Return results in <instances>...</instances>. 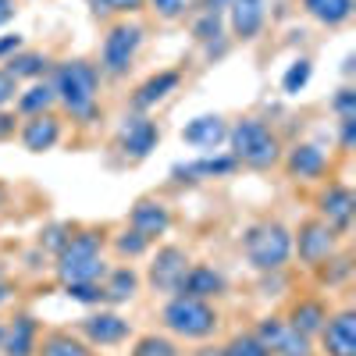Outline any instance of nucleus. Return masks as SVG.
I'll list each match as a JSON object with an SVG mask.
<instances>
[{
    "label": "nucleus",
    "instance_id": "26",
    "mask_svg": "<svg viewBox=\"0 0 356 356\" xmlns=\"http://www.w3.org/2000/svg\"><path fill=\"white\" fill-rule=\"evenodd\" d=\"M36 356H93V346H86L75 332L65 328H54L47 335H40Z\"/></svg>",
    "mask_w": 356,
    "mask_h": 356
},
{
    "label": "nucleus",
    "instance_id": "50",
    "mask_svg": "<svg viewBox=\"0 0 356 356\" xmlns=\"http://www.w3.org/2000/svg\"><path fill=\"white\" fill-rule=\"evenodd\" d=\"M0 282H4V264H0Z\"/></svg>",
    "mask_w": 356,
    "mask_h": 356
},
{
    "label": "nucleus",
    "instance_id": "39",
    "mask_svg": "<svg viewBox=\"0 0 356 356\" xmlns=\"http://www.w3.org/2000/svg\"><path fill=\"white\" fill-rule=\"evenodd\" d=\"M146 8H154L157 18H164V22H175V18L186 15L189 0H146Z\"/></svg>",
    "mask_w": 356,
    "mask_h": 356
},
{
    "label": "nucleus",
    "instance_id": "6",
    "mask_svg": "<svg viewBox=\"0 0 356 356\" xmlns=\"http://www.w3.org/2000/svg\"><path fill=\"white\" fill-rule=\"evenodd\" d=\"M143 25L136 22H114L104 36V47H100V75L107 79H125L132 72V61L143 47Z\"/></svg>",
    "mask_w": 356,
    "mask_h": 356
},
{
    "label": "nucleus",
    "instance_id": "40",
    "mask_svg": "<svg viewBox=\"0 0 356 356\" xmlns=\"http://www.w3.org/2000/svg\"><path fill=\"white\" fill-rule=\"evenodd\" d=\"M356 146V118H339V150L353 154Z\"/></svg>",
    "mask_w": 356,
    "mask_h": 356
},
{
    "label": "nucleus",
    "instance_id": "5",
    "mask_svg": "<svg viewBox=\"0 0 356 356\" xmlns=\"http://www.w3.org/2000/svg\"><path fill=\"white\" fill-rule=\"evenodd\" d=\"M161 324L178 339H211L221 324V314L207 300H189V296H171L161 310Z\"/></svg>",
    "mask_w": 356,
    "mask_h": 356
},
{
    "label": "nucleus",
    "instance_id": "22",
    "mask_svg": "<svg viewBox=\"0 0 356 356\" xmlns=\"http://www.w3.org/2000/svg\"><path fill=\"white\" fill-rule=\"evenodd\" d=\"M328 303L321 300V296H303V300H296L289 307V324L296 332H303L307 339H317L321 328H324V321H328Z\"/></svg>",
    "mask_w": 356,
    "mask_h": 356
},
{
    "label": "nucleus",
    "instance_id": "45",
    "mask_svg": "<svg viewBox=\"0 0 356 356\" xmlns=\"http://www.w3.org/2000/svg\"><path fill=\"white\" fill-rule=\"evenodd\" d=\"M228 4H232V0H203V8H207V11H225Z\"/></svg>",
    "mask_w": 356,
    "mask_h": 356
},
{
    "label": "nucleus",
    "instance_id": "44",
    "mask_svg": "<svg viewBox=\"0 0 356 356\" xmlns=\"http://www.w3.org/2000/svg\"><path fill=\"white\" fill-rule=\"evenodd\" d=\"M15 15H18V4H15V0H0V25H8Z\"/></svg>",
    "mask_w": 356,
    "mask_h": 356
},
{
    "label": "nucleus",
    "instance_id": "27",
    "mask_svg": "<svg viewBox=\"0 0 356 356\" xmlns=\"http://www.w3.org/2000/svg\"><path fill=\"white\" fill-rule=\"evenodd\" d=\"M54 104H57V93H54L50 79H40V82L29 86L25 93H18V97H15V114H22V118L47 114V111H54Z\"/></svg>",
    "mask_w": 356,
    "mask_h": 356
},
{
    "label": "nucleus",
    "instance_id": "13",
    "mask_svg": "<svg viewBox=\"0 0 356 356\" xmlns=\"http://www.w3.org/2000/svg\"><path fill=\"white\" fill-rule=\"evenodd\" d=\"M239 171L232 154H211V157H196V161H178L171 164V182L178 186H196L207 182V178H228Z\"/></svg>",
    "mask_w": 356,
    "mask_h": 356
},
{
    "label": "nucleus",
    "instance_id": "36",
    "mask_svg": "<svg viewBox=\"0 0 356 356\" xmlns=\"http://www.w3.org/2000/svg\"><path fill=\"white\" fill-rule=\"evenodd\" d=\"M68 300L82 303V307H104V285L100 282H72V285H61Z\"/></svg>",
    "mask_w": 356,
    "mask_h": 356
},
{
    "label": "nucleus",
    "instance_id": "34",
    "mask_svg": "<svg viewBox=\"0 0 356 356\" xmlns=\"http://www.w3.org/2000/svg\"><path fill=\"white\" fill-rule=\"evenodd\" d=\"M221 356H271V353L264 349V342L253 332H239L221 346Z\"/></svg>",
    "mask_w": 356,
    "mask_h": 356
},
{
    "label": "nucleus",
    "instance_id": "38",
    "mask_svg": "<svg viewBox=\"0 0 356 356\" xmlns=\"http://www.w3.org/2000/svg\"><path fill=\"white\" fill-rule=\"evenodd\" d=\"M332 111H335V118H356V89L353 86H342L332 97Z\"/></svg>",
    "mask_w": 356,
    "mask_h": 356
},
{
    "label": "nucleus",
    "instance_id": "7",
    "mask_svg": "<svg viewBox=\"0 0 356 356\" xmlns=\"http://www.w3.org/2000/svg\"><path fill=\"white\" fill-rule=\"evenodd\" d=\"M339 239H342V235H335L321 218H307V221H300V228L292 232V253L300 257L303 267L314 271L317 264H324L339 250Z\"/></svg>",
    "mask_w": 356,
    "mask_h": 356
},
{
    "label": "nucleus",
    "instance_id": "8",
    "mask_svg": "<svg viewBox=\"0 0 356 356\" xmlns=\"http://www.w3.org/2000/svg\"><path fill=\"white\" fill-rule=\"evenodd\" d=\"M253 335L264 342V349L271 356H310L314 353V339H307L303 332H296L289 324V317H278V314L260 317Z\"/></svg>",
    "mask_w": 356,
    "mask_h": 356
},
{
    "label": "nucleus",
    "instance_id": "35",
    "mask_svg": "<svg viewBox=\"0 0 356 356\" xmlns=\"http://www.w3.org/2000/svg\"><path fill=\"white\" fill-rule=\"evenodd\" d=\"M97 18H114V15H139L146 11V0H86Z\"/></svg>",
    "mask_w": 356,
    "mask_h": 356
},
{
    "label": "nucleus",
    "instance_id": "11",
    "mask_svg": "<svg viewBox=\"0 0 356 356\" xmlns=\"http://www.w3.org/2000/svg\"><path fill=\"white\" fill-rule=\"evenodd\" d=\"M314 207H317L314 218H321L335 235H346L353 228V214H356V193L346 182H328L317 193Z\"/></svg>",
    "mask_w": 356,
    "mask_h": 356
},
{
    "label": "nucleus",
    "instance_id": "51",
    "mask_svg": "<svg viewBox=\"0 0 356 356\" xmlns=\"http://www.w3.org/2000/svg\"><path fill=\"white\" fill-rule=\"evenodd\" d=\"M0 200H4V186H0Z\"/></svg>",
    "mask_w": 356,
    "mask_h": 356
},
{
    "label": "nucleus",
    "instance_id": "47",
    "mask_svg": "<svg viewBox=\"0 0 356 356\" xmlns=\"http://www.w3.org/2000/svg\"><path fill=\"white\" fill-rule=\"evenodd\" d=\"M353 68H356V57L349 54V57H346V65H342V72H346V75H353Z\"/></svg>",
    "mask_w": 356,
    "mask_h": 356
},
{
    "label": "nucleus",
    "instance_id": "30",
    "mask_svg": "<svg viewBox=\"0 0 356 356\" xmlns=\"http://www.w3.org/2000/svg\"><path fill=\"white\" fill-rule=\"evenodd\" d=\"M129 356H182V349H178V342H175V339L150 332V335H139V339L132 342Z\"/></svg>",
    "mask_w": 356,
    "mask_h": 356
},
{
    "label": "nucleus",
    "instance_id": "4",
    "mask_svg": "<svg viewBox=\"0 0 356 356\" xmlns=\"http://www.w3.org/2000/svg\"><path fill=\"white\" fill-rule=\"evenodd\" d=\"M243 253L253 271L260 275H278L292 260V232L282 221H257L243 232Z\"/></svg>",
    "mask_w": 356,
    "mask_h": 356
},
{
    "label": "nucleus",
    "instance_id": "33",
    "mask_svg": "<svg viewBox=\"0 0 356 356\" xmlns=\"http://www.w3.org/2000/svg\"><path fill=\"white\" fill-rule=\"evenodd\" d=\"M79 225H72V221H54V225H47L43 232H40V250H47V253H61L65 250V243L72 239V232H75Z\"/></svg>",
    "mask_w": 356,
    "mask_h": 356
},
{
    "label": "nucleus",
    "instance_id": "29",
    "mask_svg": "<svg viewBox=\"0 0 356 356\" xmlns=\"http://www.w3.org/2000/svg\"><path fill=\"white\" fill-rule=\"evenodd\" d=\"M314 275H317V282H321V285L339 289V285H346V282L353 278V257L335 250L324 264H317V267H314Z\"/></svg>",
    "mask_w": 356,
    "mask_h": 356
},
{
    "label": "nucleus",
    "instance_id": "42",
    "mask_svg": "<svg viewBox=\"0 0 356 356\" xmlns=\"http://www.w3.org/2000/svg\"><path fill=\"white\" fill-rule=\"evenodd\" d=\"M22 50V36L11 33V36H0V61H8V57H15Z\"/></svg>",
    "mask_w": 356,
    "mask_h": 356
},
{
    "label": "nucleus",
    "instance_id": "2",
    "mask_svg": "<svg viewBox=\"0 0 356 356\" xmlns=\"http://www.w3.org/2000/svg\"><path fill=\"white\" fill-rule=\"evenodd\" d=\"M104 246H107V228H75L65 250L54 257V278L61 285L104 282V275H107Z\"/></svg>",
    "mask_w": 356,
    "mask_h": 356
},
{
    "label": "nucleus",
    "instance_id": "32",
    "mask_svg": "<svg viewBox=\"0 0 356 356\" xmlns=\"http://www.w3.org/2000/svg\"><path fill=\"white\" fill-rule=\"evenodd\" d=\"M111 250H114L118 257L136 260V257H143L146 250H150V239H146V235H139L136 228H122L118 235H111Z\"/></svg>",
    "mask_w": 356,
    "mask_h": 356
},
{
    "label": "nucleus",
    "instance_id": "25",
    "mask_svg": "<svg viewBox=\"0 0 356 356\" xmlns=\"http://www.w3.org/2000/svg\"><path fill=\"white\" fill-rule=\"evenodd\" d=\"M50 68H54V61H50L43 50H18L15 57H8V61H4V72L15 82H40V79H47Z\"/></svg>",
    "mask_w": 356,
    "mask_h": 356
},
{
    "label": "nucleus",
    "instance_id": "1",
    "mask_svg": "<svg viewBox=\"0 0 356 356\" xmlns=\"http://www.w3.org/2000/svg\"><path fill=\"white\" fill-rule=\"evenodd\" d=\"M50 86L72 122L89 125L100 118V68L86 57H68L50 68Z\"/></svg>",
    "mask_w": 356,
    "mask_h": 356
},
{
    "label": "nucleus",
    "instance_id": "15",
    "mask_svg": "<svg viewBox=\"0 0 356 356\" xmlns=\"http://www.w3.org/2000/svg\"><path fill=\"white\" fill-rule=\"evenodd\" d=\"M228 292V278L211 264H189V271L178 282V292L175 296H189V300H218V296Z\"/></svg>",
    "mask_w": 356,
    "mask_h": 356
},
{
    "label": "nucleus",
    "instance_id": "37",
    "mask_svg": "<svg viewBox=\"0 0 356 356\" xmlns=\"http://www.w3.org/2000/svg\"><path fill=\"white\" fill-rule=\"evenodd\" d=\"M193 36H196V43H214L221 36V11H207L203 8V18L193 25Z\"/></svg>",
    "mask_w": 356,
    "mask_h": 356
},
{
    "label": "nucleus",
    "instance_id": "17",
    "mask_svg": "<svg viewBox=\"0 0 356 356\" xmlns=\"http://www.w3.org/2000/svg\"><path fill=\"white\" fill-rule=\"evenodd\" d=\"M282 164L296 182H317V178L328 175V157L314 143H296L289 154H282Z\"/></svg>",
    "mask_w": 356,
    "mask_h": 356
},
{
    "label": "nucleus",
    "instance_id": "46",
    "mask_svg": "<svg viewBox=\"0 0 356 356\" xmlns=\"http://www.w3.org/2000/svg\"><path fill=\"white\" fill-rule=\"evenodd\" d=\"M8 300H11V285H8V282H0V307H4Z\"/></svg>",
    "mask_w": 356,
    "mask_h": 356
},
{
    "label": "nucleus",
    "instance_id": "43",
    "mask_svg": "<svg viewBox=\"0 0 356 356\" xmlns=\"http://www.w3.org/2000/svg\"><path fill=\"white\" fill-rule=\"evenodd\" d=\"M15 129H18V118L11 111H0V139H11Z\"/></svg>",
    "mask_w": 356,
    "mask_h": 356
},
{
    "label": "nucleus",
    "instance_id": "49",
    "mask_svg": "<svg viewBox=\"0 0 356 356\" xmlns=\"http://www.w3.org/2000/svg\"><path fill=\"white\" fill-rule=\"evenodd\" d=\"M0 346H4V324H0Z\"/></svg>",
    "mask_w": 356,
    "mask_h": 356
},
{
    "label": "nucleus",
    "instance_id": "21",
    "mask_svg": "<svg viewBox=\"0 0 356 356\" xmlns=\"http://www.w3.org/2000/svg\"><path fill=\"white\" fill-rule=\"evenodd\" d=\"M40 346V321L33 314H18L11 324H4V356H36Z\"/></svg>",
    "mask_w": 356,
    "mask_h": 356
},
{
    "label": "nucleus",
    "instance_id": "48",
    "mask_svg": "<svg viewBox=\"0 0 356 356\" xmlns=\"http://www.w3.org/2000/svg\"><path fill=\"white\" fill-rule=\"evenodd\" d=\"M196 356H221V349H200Z\"/></svg>",
    "mask_w": 356,
    "mask_h": 356
},
{
    "label": "nucleus",
    "instance_id": "28",
    "mask_svg": "<svg viewBox=\"0 0 356 356\" xmlns=\"http://www.w3.org/2000/svg\"><path fill=\"white\" fill-rule=\"evenodd\" d=\"M303 11L321 25L339 29L353 18V0H303Z\"/></svg>",
    "mask_w": 356,
    "mask_h": 356
},
{
    "label": "nucleus",
    "instance_id": "14",
    "mask_svg": "<svg viewBox=\"0 0 356 356\" xmlns=\"http://www.w3.org/2000/svg\"><path fill=\"white\" fill-rule=\"evenodd\" d=\"M317 339L324 356H356V310L328 314Z\"/></svg>",
    "mask_w": 356,
    "mask_h": 356
},
{
    "label": "nucleus",
    "instance_id": "23",
    "mask_svg": "<svg viewBox=\"0 0 356 356\" xmlns=\"http://www.w3.org/2000/svg\"><path fill=\"white\" fill-rule=\"evenodd\" d=\"M225 139H228V122L221 114H200L182 129V143L200 146V150H214Z\"/></svg>",
    "mask_w": 356,
    "mask_h": 356
},
{
    "label": "nucleus",
    "instance_id": "31",
    "mask_svg": "<svg viewBox=\"0 0 356 356\" xmlns=\"http://www.w3.org/2000/svg\"><path fill=\"white\" fill-rule=\"evenodd\" d=\"M310 75H314V61L310 57H296V61L285 68V75H282V93L285 97H300L307 89V82H310Z\"/></svg>",
    "mask_w": 356,
    "mask_h": 356
},
{
    "label": "nucleus",
    "instance_id": "52",
    "mask_svg": "<svg viewBox=\"0 0 356 356\" xmlns=\"http://www.w3.org/2000/svg\"><path fill=\"white\" fill-rule=\"evenodd\" d=\"M310 356H317V353H310Z\"/></svg>",
    "mask_w": 356,
    "mask_h": 356
},
{
    "label": "nucleus",
    "instance_id": "41",
    "mask_svg": "<svg viewBox=\"0 0 356 356\" xmlns=\"http://www.w3.org/2000/svg\"><path fill=\"white\" fill-rule=\"evenodd\" d=\"M15 97H18V82H15L4 68H0V111H4V107H8Z\"/></svg>",
    "mask_w": 356,
    "mask_h": 356
},
{
    "label": "nucleus",
    "instance_id": "24",
    "mask_svg": "<svg viewBox=\"0 0 356 356\" xmlns=\"http://www.w3.org/2000/svg\"><path fill=\"white\" fill-rule=\"evenodd\" d=\"M104 303L111 307H122L129 303L132 296L139 292V271L132 264H122V267H107V275H104Z\"/></svg>",
    "mask_w": 356,
    "mask_h": 356
},
{
    "label": "nucleus",
    "instance_id": "3",
    "mask_svg": "<svg viewBox=\"0 0 356 356\" xmlns=\"http://www.w3.org/2000/svg\"><path fill=\"white\" fill-rule=\"evenodd\" d=\"M228 146H232V157L239 168L250 171H271L282 164V139L278 132L264 122V118H239L232 129H228Z\"/></svg>",
    "mask_w": 356,
    "mask_h": 356
},
{
    "label": "nucleus",
    "instance_id": "10",
    "mask_svg": "<svg viewBox=\"0 0 356 356\" xmlns=\"http://www.w3.org/2000/svg\"><path fill=\"white\" fill-rule=\"evenodd\" d=\"M75 335L93 349H111V346H122L132 339V324L114 310H100V314H86L75 324Z\"/></svg>",
    "mask_w": 356,
    "mask_h": 356
},
{
    "label": "nucleus",
    "instance_id": "20",
    "mask_svg": "<svg viewBox=\"0 0 356 356\" xmlns=\"http://www.w3.org/2000/svg\"><path fill=\"white\" fill-rule=\"evenodd\" d=\"M22 146L29 154H47L54 150L57 143H61V118H57L54 111L47 114H33V118H25V125H22Z\"/></svg>",
    "mask_w": 356,
    "mask_h": 356
},
{
    "label": "nucleus",
    "instance_id": "12",
    "mask_svg": "<svg viewBox=\"0 0 356 356\" xmlns=\"http://www.w3.org/2000/svg\"><path fill=\"white\" fill-rule=\"evenodd\" d=\"M189 271V253L182 246H157V253L150 257V271H146V282H150L154 292H168L175 296L178 292V282H182V275Z\"/></svg>",
    "mask_w": 356,
    "mask_h": 356
},
{
    "label": "nucleus",
    "instance_id": "19",
    "mask_svg": "<svg viewBox=\"0 0 356 356\" xmlns=\"http://www.w3.org/2000/svg\"><path fill=\"white\" fill-rule=\"evenodd\" d=\"M225 11H228L232 36L243 40V43H250V40L260 36V29H264V22H267V0H232Z\"/></svg>",
    "mask_w": 356,
    "mask_h": 356
},
{
    "label": "nucleus",
    "instance_id": "16",
    "mask_svg": "<svg viewBox=\"0 0 356 356\" xmlns=\"http://www.w3.org/2000/svg\"><path fill=\"white\" fill-rule=\"evenodd\" d=\"M178 82H182V72H178V68H161V72H154L146 82H139V86H136V93H132L129 107H132L136 114L154 111L157 104H164V100L175 93Z\"/></svg>",
    "mask_w": 356,
    "mask_h": 356
},
{
    "label": "nucleus",
    "instance_id": "18",
    "mask_svg": "<svg viewBox=\"0 0 356 356\" xmlns=\"http://www.w3.org/2000/svg\"><path fill=\"white\" fill-rule=\"evenodd\" d=\"M129 228H136L139 235H146V239H161V235L171 228V211H168V203L154 200V196H143L132 203V211H129Z\"/></svg>",
    "mask_w": 356,
    "mask_h": 356
},
{
    "label": "nucleus",
    "instance_id": "9",
    "mask_svg": "<svg viewBox=\"0 0 356 356\" xmlns=\"http://www.w3.org/2000/svg\"><path fill=\"white\" fill-rule=\"evenodd\" d=\"M157 143H161V129H157V122L154 118H146V114H129L125 122H122V129H118V136H114V146H118V154H122L125 161H146L154 150H157Z\"/></svg>",
    "mask_w": 356,
    "mask_h": 356
}]
</instances>
